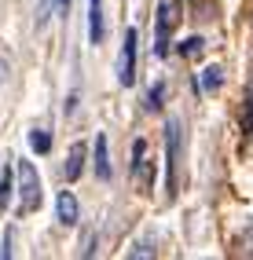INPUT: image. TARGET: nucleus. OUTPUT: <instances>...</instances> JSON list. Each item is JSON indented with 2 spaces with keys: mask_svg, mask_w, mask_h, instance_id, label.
I'll return each mask as SVG.
<instances>
[{
  "mask_svg": "<svg viewBox=\"0 0 253 260\" xmlns=\"http://www.w3.org/2000/svg\"><path fill=\"white\" fill-rule=\"evenodd\" d=\"M81 169H84V147H81V143H74V147H70V154H66V165H62V176H66V180H70V183H74V180L81 176Z\"/></svg>",
  "mask_w": 253,
  "mask_h": 260,
  "instance_id": "8",
  "label": "nucleus"
},
{
  "mask_svg": "<svg viewBox=\"0 0 253 260\" xmlns=\"http://www.w3.org/2000/svg\"><path fill=\"white\" fill-rule=\"evenodd\" d=\"M249 117H253V103H249Z\"/></svg>",
  "mask_w": 253,
  "mask_h": 260,
  "instance_id": "19",
  "label": "nucleus"
},
{
  "mask_svg": "<svg viewBox=\"0 0 253 260\" xmlns=\"http://www.w3.org/2000/svg\"><path fill=\"white\" fill-rule=\"evenodd\" d=\"M11 194H15V172H11V169H4V172H0V213L8 209Z\"/></svg>",
  "mask_w": 253,
  "mask_h": 260,
  "instance_id": "12",
  "label": "nucleus"
},
{
  "mask_svg": "<svg viewBox=\"0 0 253 260\" xmlns=\"http://www.w3.org/2000/svg\"><path fill=\"white\" fill-rule=\"evenodd\" d=\"M162 95H165V84L158 81V84H154V88H150V92H147V110H162Z\"/></svg>",
  "mask_w": 253,
  "mask_h": 260,
  "instance_id": "15",
  "label": "nucleus"
},
{
  "mask_svg": "<svg viewBox=\"0 0 253 260\" xmlns=\"http://www.w3.org/2000/svg\"><path fill=\"white\" fill-rule=\"evenodd\" d=\"M96 176L110 180V154H107V136L103 132L96 136Z\"/></svg>",
  "mask_w": 253,
  "mask_h": 260,
  "instance_id": "9",
  "label": "nucleus"
},
{
  "mask_svg": "<svg viewBox=\"0 0 253 260\" xmlns=\"http://www.w3.org/2000/svg\"><path fill=\"white\" fill-rule=\"evenodd\" d=\"M132 183H136V190H150V183H154V165L147 161V140H136L132 143Z\"/></svg>",
  "mask_w": 253,
  "mask_h": 260,
  "instance_id": "5",
  "label": "nucleus"
},
{
  "mask_svg": "<svg viewBox=\"0 0 253 260\" xmlns=\"http://www.w3.org/2000/svg\"><path fill=\"white\" fill-rule=\"evenodd\" d=\"M29 147L37 150V154H48V150H52V132H44V128H33V132H29Z\"/></svg>",
  "mask_w": 253,
  "mask_h": 260,
  "instance_id": "13",
  "label": "nucleus"
},
{
  "mask_svg": "<svg viewBox=\"0 0 253 260\" xmlns=\"http://www.w3.org/2000/svg\"><path fill=\"white\" fill-rule=\"evenodd\" d=\"M129 256H154V246H150V242H132Z\"/></svg>",
  "mask_w": 253,
  "mask_h": 260,
  "instance_id": "16",
  "label": "nucleus"
},
{
  "mask_svg": "<svg viewBox=\"0 0 253 260\" xmlns=\"http://www.w3.org/2000/svg\"><path fill=\"white\" fill-rule=\"evenodd\" d=\"M70 11V0H41V11H37V26H44L52 15H66Z\"/></svg>",
  "mask_w": 253,
  "mask_h": 260,
  "instance_id": "10",
  "label": "nucleus"
},
{
  "mask_svg": "<svg viewBox=\"0 0 253 260\" xmlns=\"http://www.w3.org/2000/svg\"><path fill=\"white\" fill-rule=\"evenodd\" d=\"M183 158V121L169 117L165 125V180H169V198L176 194V169Z\"/></svg>",
  "mask_w": 253,
  "mask_h": 260,
  "instance_id": "1",
  "label": "nucleus"
},
{
  "mask_svg": "<svg viewBox=\"0 0 253 260\" xmlns=\"http://www.w3.org/2000/svg\"><path fill=\"white\" fill-rule=\"evenodd\" d=\"M220 81H224V70H220V66H206V70H202V84L195 81V88H202V92H216V88H220Z\"/></svg>",
  "mask_w": 253,
  "mask_h": 260,
  "instance_id": "11",
  "label": "nucleus"
},
{
  "mask_svg": "<svg viewBox=\"0 0 253 260\" xmlns=\"http://www.w3.org/2000/svg\"><path fill=\"white\" fill-rule=\"evenodd\" d=\"M202 48H206V41H202V37H187V41H183L180 44V55H202Z\"/></svg>",
  "mask_w": 253,
  "mask_h": 260,
  "instance_id": "14",
  "label": "nucleus"
},
{
  "mask_svg": "<svg viewBox=\"0 0 253 260\" xmlns=\"http://www.w3.org/2000/svg\"><path fill=\"white\" fill-rule=\"evenodd\" d=\"M242 249H246V253H253V228L242 235Z\"/></svg>",
  "mask_w": 253,
  "mask_h": 260,
  "instance_id": "17",
  "label": "nucleus"
},
{
  "mask_svg": "<svg viewBox=\"0 0 253 260\" xmlns=\"http://www.w3.org/2000/svg\"><path fill=\"white\" fill-rule=\"evenodd\" d=\"M136 41H140V33L129 26L125 41H121V59H117V81H121V88L136 84Z\"/></svg>",
  "mask_w": 253,
  "mask_h": 260,
  "instance_id": "4",
  "label": "nucleus"
},
{
  "mask_svg": "<svg viewBox=\"0 0 253 260\" xmlns=\"http://www.w3.org/2000/svg\"><path fill=\"white\" fill-rule=\"evenodd\" d=\"M4 77H8V66H4V59H0V84H4Z\"/></svg>",
  "mask_w": 253,
  "mask_h": 260,
  "instance_id": "18",
  "label": "nucleus"
},
{
  "mask_svg": "<svg viewBox=\"0 0 253 260\" xmlns=\"http://www.w3.org/2000/svg\"><path fill=\"white\" fill-rule=\"evenodd\" d=\"M55 213H59V223H66V228H74V223L81 220V205H77V198H74V190H59Z\"/></svg>",
  "mask_w": 253,
  "mask_h": 260,
  "instance_id": "6",
  "label": "nucleus"
},
{
  "mask_svg": "<svg viewBox=\"0 0 253 260\" xmlns=\"http://www.w3.org/2000/svg\"><path fill=\"white\" fill-rule=\"evenodd\" d=\"M180 0H158V19H154V55L165 59L169 55V37L180 26Z\"/></svg>",
  "mask_w": 253,
  "mask_h": 260,
  "instance_id": "2",
  "label": "nucleus"
},
{
  "mask_svg": "<svg viewBox=\"0 0 253 260\" xmlns=\"http://www.w3.org/2000/svg\"><path fill=\"white\" fill-rule=\"evenodd\" d=\"M88 41H103V0H88Z\"/></svg>",
  "mask_w": 253,
  "mask_h": 260,
  "instance_id": "7",
  "label": "nucleus"
},
{
  "mask_svg": "<svg viewBox=\"0 0 253 260\" xmlns=\"http://www.w3.org/2000/svg\"><path fill=\"white\" fill-rule=\"evenodd\" d=\"M15 180H19V209L33 213L41 205V176H37V169H33V161L15 165Z\"/></svg>",
  "mask_w": 253,
  "mask_h": 260,
  "instance_id": "3",
  "label": "nucleus"
}]
</instances>
